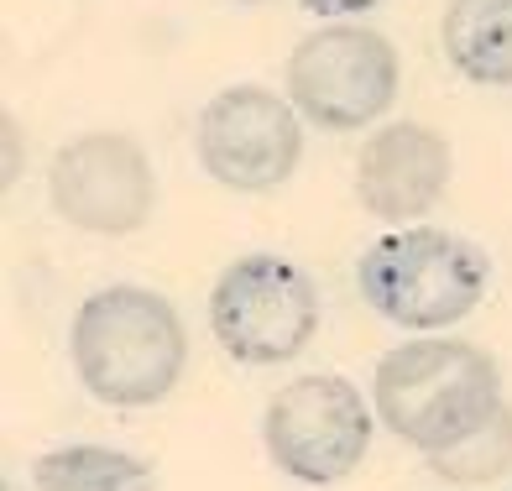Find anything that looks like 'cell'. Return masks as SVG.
I'll use <instances>...</instances> for the list:
<instances>
[{"instance_id": "8fae6325", "label": "cell", "mask_w": 512, "mask_h": 491, "mask_svg": "<svg viewBox=\"0 0 512 491\" xmlns=\"http://www.w3.org/2000/svg\"><path fill=\"white\" fill-rule=\"evenodd\" d=\"M37 491H157L147 460H136L110 444H63V450L37 455L32 465Z\"/></svg>"}, {"instance_id": "ba28073f", "label": "cell", "mask_w": 512, "mask_h": 491, "mask_svg": "<svg viewBox=\"0 0 512 491\" xmlns=\"http://www.w3.org/2000/svg\"><path fill=\"white\" fill-rule=\"evenodd\" d=\"M53 209L89 236H131L152 220L157 178L142 142L126 131H84L74 136L48 173Z\"/></svg>"}, {"instance_id": "4fadbf2b", "label": "cell", "mask_w": 512, "mask_h": 491, "mask_svg": "<svg viewBox=\"0 0 512 491\" xmlns=\"http://www.w3.org/2000/svg\"><path fill=\"white\" fill-rule=\"evenodd\" d=\"M304 11H314V16H361V11H371V6H382V0H298Z\"/></svg>"}, {"instance_id": "7c38bea8", "label": "cell", "mask_w": 512, "mask_h": 491, "mask_svg": "<svg viewBox=\"0 0 512 491\" xmlns=\"http://www.w3.org/2000/svg\"><path fill=\"white\" fill-rule=\"evenodd\" d=\"M429 471L450 486H486V481L507 476L512 471V408L497 403V413L476 434H465L450 450H434Z\"/></svg>"}, {"instance_id": "5bb4252c", "label": "cell", "mask_w": 512, "mask_h": 491, "mask_svg": "<svg viewBox=\"0 0 512 491\" xmlns=\"http://www.w3.org/2000/svg\"><path fill=\"white\" fill-rule=\"evenodd\" d=\"M236 6H262V0H236Z\"/></svg>"}, {"instance_id": "30bf717a", "label": "cell", "mask_w": 512, "mask_h": 491, "mask_svg": "<svg viewBox=\"0 0 512 491\" xmlns=\"http://www.w3.org/2000/svg\"><path fill=\"white\" fill-rule=\"evenodd\" d=\"M439 42L455 74L471 84L512 89V0H450Z\"/></svg>"}, {"instance_id": "277c9868", "label": "cell", "mask_w": 512, "mask_h": 491, "mask_svg": "<svg viewBox=\"0 0 512 491\" xmlns=\"http://www.w3.org/2000/svg\"><path fill=\"white\" fill-rule=\"evenodd\" d=\"M209 330L230 361L283 366L304 356V345L319 330V288L288 256H236L209 293Z\"/></svg>"}, {"instance_id": "9c48e42d", "label": "cell", "mask_w": 512, "mask_h": 491, "mask_svg": "<svg viewBox=\"0 0 512 491\" xmlns=\"http://www.w3.org/2000/svg\"><path fill=\"white\" fill-rule=\"evenodd\" d=\"M445 189H450V142L429 126L392 121L356 157V199L366 215L387 225L429 215Z\"/></svg>"}, {"instance_id": "5b68a950", "label": "cell", "mask_w": 512, "mask_h": 491, "mask_svg": "<svg viewBox=\"0 0 512 491\" xmlns=\"http://www.w3.org/2000/svg\"><path fill=\"white\" fill-rule=\"evenodd\" d=\"M398 48L371 27H324L288 53V100L324 131H361L398 105Z\"/></svg>"}, {"instance_id": "52a82bcc", "label": "cell", "mask_w": 512, "mask_h": 491, "mask_svg": "<svg viewBox=\"0 0 512 491\" xmlns=\"http://www.w3.org/2000/svg\"><path fill=\"white\" fill-rule=\"evenodd\" d=\"M199 168L236 194H267L288 183L304 157L298 110L262 84H230L199 110L194 126Z\"/></svg>"}, {"instance_id": "8992f818", "label": "cell", "mask_w": 512, "mask_h": 491, "mask_svg": "<svg viewBox=\"0 0 512 491\" xmlns=\"http://www.w3.org/2000/svg\"><path fill=\"white\" fill-rule=\"evenodd\" d=\"M262 444L283 476L304 486H335L356 476L371 450V408L345 377H298L272 392L262 413Z\"/></svg>"}, {"instance_id": "3957f363", "label": "cell", "mask_w": 512, "mask_h": 491, "mask_svg": "<svg viewBox=\"0 0 512 491\" xmlns=\"http://www.w3.org/2000/svg\"><path fill=\"white\" fill-rule=\"evenodd\" d=\"M356 277L366 303L398 330H450L486 298V256L465 236L429 225L371 241Z\"/></svg>"}, {"instance_id": "7a4b0ae2", "label": "cell", "mask_w": 512, "mask_h": 491, "mask_svg": "<svg viewBox=\"0 0 512 491\" xmlns=\"http://www.w3.org/2000/svg\"><path fill=\"white\" fill-rule=\"evenodd\" d=\"M382 424L413 450H450L465 434H476L502 403L497 361L471 340L424 335L377 361L371 382Z\"/></svg>"}, {"instance_id": "6da1fadb", "label": "cell", "mask_w": 512, "mask_h": 491, "mask_svg": "<svg viewBox=\"0 0 512 491\" xmlns=\"http://www.w3.org/2000/svg\"><path fill=\"white\" fill-rule=\"evenodd\" d=\"M68 350H74L84 392L105 408L162 403L189 366V335H183L178 309L136 283L89 293L74 314Z\"/></svg>"}]
</instances>
